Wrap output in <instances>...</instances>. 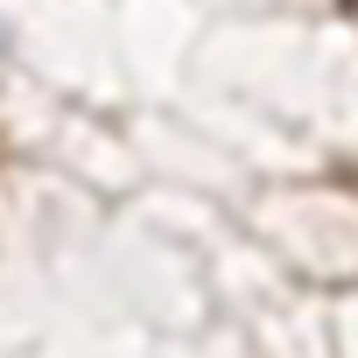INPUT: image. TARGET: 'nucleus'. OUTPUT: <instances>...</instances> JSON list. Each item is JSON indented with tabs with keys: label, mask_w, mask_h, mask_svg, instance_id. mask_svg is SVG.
<instances>
[]
</instances>
